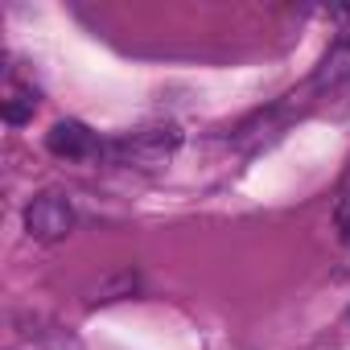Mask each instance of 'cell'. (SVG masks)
I'll list each match as a JSON object with an SVG mask.
<instances>
[{
	"label": "cell",
	"mask_w": 350,
	"mask_h": 350,
	"mask_svg": "<svg viewBox=\"0 0 350 350\" xmlns=\"http://www.w3.org/2000/svg\"><path fill=\"white\" fill-rule=\"evenodd\" d=\"M342 194L350 198V157H346V169H342Z\"/></svg>",
	"instance_id": "ba28073f"
},
{
	"label": "cell",
	"mask_w": 350,
	"mask_h": 350,
	"mask_svg": "<svg viewBox=\"0 0 350 350\" xmlns=\"http://www.w3.org/2000/svg\"><path fill=\"white\" fill-rule=\"evenodd\" d=\"M182 144V132L173 124H157V128H140V132H128L120 136L116 144H107L103 152L116 161V165H136V169H157L165 165Z\"/></svg>",
	"instance_id": "6da1fadb"
},
{
	"label": "cell",
	"mask_w": 350,
	"mask_h": 350,
	"mask_svg": "<svg viewBox=\"0 0 350 350\" xmlns=\"http://www.w3.org/2000/svg\"><path fill=\"white\" fill-rule=\"evenodd\" d=\"M346 75H350V42H342L338 50H329V58L321 62V70L313 75V83H317V87H325V83L334 87V83H342Z\"/></svg>",
	"instance_id": "8992f818"
},
{
	"label": "cell",
	"mask_w": 350,
	"mask_h": 350,
	"mask_svg": "<svg viewBox=\"0 0 350 350\" xmlns=\"http://www.w3.org/2000/svg\"><path fill=\"white\" fill-rule=\"evenodd\" d=\"M334 231H338L342 243H350V198H342V202L334 206Z\"/></svg>",
	"instance_id": "52a82bcc"
},
{
	"label": "cell",
	"mask_w": 350,
	"mask_h": 350,
	"mask_svg": "<svg viewBox=\"0 0 350 350\" xmlns=\"http://www.w3.org/2000/svg\"><path fill=\"white\" fill-rule=\"evenodd\" d=\"M140 288V276L132 272V268H124V272H116L111 280H103L99 288H95V297H91V305H107V301H120V297H132Z\"/></svg>",
	"instance_id": "5b68a950"
},
{
	"label": "cell",
	"mask_w": 350,
	"mask_h": 350,
	"mask_svg": "<svg viewBox=\"0 0 350 350\" xmlns=\"http://www.w3.org/2000/svg\"><path fill=\"white\" fill-rule=\"evenodd\" d=\"M33 111H38V91L17 83V79H9L5 91H0V116H5V124L21 128V124L33 120Z\"/></svg>",
	"instance_id": "277c9868"
},
{
	"label": "cell",
	"mask_w": 350,
	"mask_h": 350,
	"mask_svg": "<svg viewBox=\"0 0 350 350\" xmlns=\"http://www.w3.org/2000/svg\"><path fill=\"white\" fill-rule=\"evenodd\" d=\"M338 17H350V9H342V13H338Z\"/></svg>",
	"instance_id": "9c48e42d"
},
{
	"label": "cell",
	"mask_w": 350,
	"mask_h": 350,
	"mask_svg": "<svg viewBox=\"0 0 350 350\" xmlns=\"http://www.w3.org/2000/svg\"><path fill=\"white\" fill-rule=\"evenodd\" d=\"M46 148L62 161H91L103 152V144L95 140V132L79 120H58L50 132H46Z\"/></svg>",
	"instance_id": "3957f363"
},
{
	"label": "cell",
	"mask_w": 350,
	"mask_h": 350,
	"mask_svg": "<svg viewBox=\"0 0 350 350\" xmlns=\"http://www.w3.org/2000/svg\"><path fill=\"white\" fill-rule=\"evenodd\" d=\"M25 231L38 243H62L75 231V206L62 190H42L29 206H25Z\"/></svg>",
	"instance_id": "7a4b0ae2"
}]
</instances>
